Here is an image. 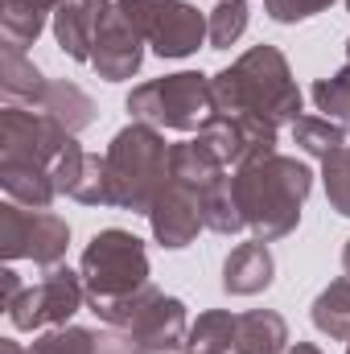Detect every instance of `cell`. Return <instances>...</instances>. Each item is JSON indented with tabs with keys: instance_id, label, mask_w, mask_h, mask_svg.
<instances>
[{
	"instance_id": "1",
	"label": "cell",
	"mask_w": 350,
	"mask_h": 354,
	"mask_svg": "<svg viewBox=\"0 0 350 354\" xmlns=\"http://www.w3.org/2000/svg\"><path fill=\"white\" fill-rule=\"evenodd\" d=\"M214 91V111L219 115H256L268 124H293L305 103V95L293 79L288 58L276 46H252L248 54H239L227 71L210 75Z\"/></svg>"
},
{
	"instance_id": "2",
	"label": "cell",
	"mask_w": 350,
	"mask_h": 354,
	"mask_svg": "<svg viewBox=\"0 0 350 354\" xmlns=\"http://www.w3.org/2000/svg\"><path fill=\"white\" fill-rule=\"evenodd\" d=\"M231 177H235V194H239L248 231L256 239L276 243L297 231L305 198L313 189V169L305 161L272 153V157H260V161L235 169Z\"/></svg>"
},
{
	"instance_id": "3",
	"label": "cell",
	"mask_w": 350,
	"mask_h": 354,
	"mask_svg": "<svg viewBox=\"0 0 350 354\" xmlns=\"http://www.w3.org/2000/svg\"><path fill=\"white\" fill-rule=\"evenodd\" d=\"M169 149L161 128L132 120L128 128H120L103 153L107 161V185H111V206L116 210H132V214H149L157 194L169 185Z\"/></svg>"
},
{
	"instance_id": "4",
	"label": "cell",
	"mask_w": 350,
	"mask_h": 354,
	"mask_svg": "<svg viewBox=\"0 0 350 354\" xmlns=\"http://www.w3.org/2000/svg\"><path fill=\"white\" fill-rule=\"evenodd\" d=\"M79 272H83L91 313H103V309L136 297L149 284V252L132 231L107 227V231L91 235V243L83 248Z\"/></svg>"
},
{
	"instance_id": "5",
	"label": "cell",
	"mask_w": 350,
	"mask_h": 354,
	"mask_svg": "<svg viewBox=\"0 0 350 354\" xmlns=\"http://www.w3.org/2000/svg\"><path fill=\"white\" fill-rule=\"evenodd\" d=\"M128 115L153 128H169V132H198L210 115H214V91L210 75L202 71H177L165 79H149L124 99Z\"/></svg>"
},
{
	"instance_id": "6",
	"label": "cell",
	"mask_w": 350,
	"mask_h": 354,
	"mask_svg": "<svg viewBox=\"0 0 350 354\" xmlns=\"http://www.w3.org/2000/svg\"><path fill=\"white\" fill-rule=\"evenodd\" d=\"M95 317L107 330L132 338L149 354H181L190 346V313H185V305L169 292L153 288V284H145L136 297H128V301L95 313Z\"/></svg>"
},
{
	"instance_id": "7",
	"label": "cell",
	"mask_w": 350,
	"mask_h": 354,
	"mask_svg": "<svg viewBox=\"0 0 350 354\" xmlns=\"http://www.w3.org/2000/svg\"><path fill=\"white\" fill-rule=\"evenodd\" d=\"M71 248V223L54 210H29L4 198L0 206V256L12 260H33L37 268H54L66 260Z\"/></svg>"
},
{
	"instance_id": "8",
	"label": "cell",
	"mask_w": 350,
	"mask_h": 354,
	"mask_svg": "<svg viewBox=\"0 0 350 354\" xmlns=\"http://www.w3.org/2000/svg\"><path fill=\"white\" fill-rule=\"evenodd\" d=\"M157 58H190L206 41V17L185 0H116Z\"/></svg>"
},
{
	"instance_id": "9",
	"label": "cell",
	"mask_w": 350,
	"mask_h": 354,
	"mask_svg": "<svg viewBox=\"0 0 350 354\" xmlns=\"http://www.w3.org/2000/svg\"><path fill=\"white\" fill-rule=\"evenodd\" d=\"M87 301V288H83V272H71L66 264L46 268V276L37 284H29L4 313L12 322V330H58V326H71V317L83 309Z\"/></svg>"
},
{
	"instance_id": "10",
	"label": "cell",
	"mask_w": 350,
	"mask_h": 354,
	"mask_svg": "<svg viewBox=\"0 0 350 354\" xmlns=\"http://www.w3.org/2000/svg\"><path fill=\"white\" fill-rule=\"evenodd\" d=\"M198 140L219 157L223 169H243L260 157H272L276 145H280V128L268 124V120H256V115H210L202 128H198Z\"/></svg>"
},
{
	"instance_id": "11",
	"label": "cell",
	"mask_w": 350,
	"mask_h": 354,
	"mask_svg": "<svg viewBox=\"0 0 350 354\" xmlns=\"http://www.w3.org/2000/svg\"><path fill=\"white\" fill-rule=\"evenodd\" d=\"M149 227H153V239L165 248V252H181L198 239V231L206 227L202 223V194L194 185H181L169 177V185L157 194L153 210L145 214Z\"/></svg>"
},
{
	"instance_id": "12",
	"label": "cell",
	"mask_w": 350,
	"mask_h": 354,
	"mask_svg": "<svg viewBox=\"0 0 350 354\" xmlns=\"http://www.w3.org/2000/svg\"><path fill=\"white\" fill-rule=\"evenodd\" d=\"M145 62V37L140 29L132 25V17L116 4L111 17L103 21L99 37H95V50H91V66L103 83H124L140 71Z\"/></svg>"
},
{
	"instance_id": "13",
	"label": "cell",
	"mask_w": 350,
	"mask_h": 354,
	"mask_svg": "<svg viewBox=\"0 0 350 354\" xmlns=\"http://www.w3.org/2000/svg\"><path fill=\"white\" fill-rule=\"evenodd\" d=\"M111 0H66L58 12H54V41L66 58L75 62H91V50H95V37L103 29V21L111 17Z\"/></svg>"
},
{
	"instance_id": "14",
	"label": "cell",
	"mask_w": 350,
	"mask_h": 354,
	"mask_svg": "<svg viewBox=\"0 0 350 354\" xmlns=\"http://www.w3.org/2000/svg\"><path fill=\"white\" fill-rule=\"evenodd\" d=\"M272 280H276V260L264 239L231 248V256L223 260V292L231 297H260L272 288Z\"/></svg>"
},
{
	"instance_id": "15",
	"label": "cell",
	"mask_w": 350,
	"mask_h": 354,
	"mask_svg": "<svg viewBox=\"0 0 350 354\" xmlns=\"http://www.w3.org/2000/svg\"><path fill=\"white\" fill-rule=\"evenodd\" d=\"M284 351H288V322L276 309L235 313L231 354H284Z\"/></svg>"
},
{
	"instance_id": "16",
	"label": "cell",
	"mask_w": 350,
	"mask_h": 354,
	"mask_svg": "<svg viewBox=\"0 0 350 354\" xmlns=\"http://www.w3.org/2000/svg\"><path fill=\"white\" fill-rule=\"evenodd\" d=\"M37 111L54 115V120H58L66 132H75V136L87 132L91 124H95V115H99L95 99H91L79 83H71V79H50L46 91H42V99H37Z\"/></svg>"
},
{
	"instance_id": "17",
	"label": "cell",
	"mask_w": 350,
	"mask_h": 354,
	"mask_svg": "<svg viewBox=\"0 0 350 354\" xmlns=\"http://www.w3.org/2000/svg\"><path fill=\"white\" fill-rule=\"evenodd\" d=\"M46 83L50 79L37 71V62L25 50H17V46L0 50V95H4V103H12V107H37Z\"/></svg>"
},
{
	"instance_id": "18",
	"label": "cell",
	"mask_w": 350,
	"mask_h": 354,
	"mask_svg": "<svg viewBox=\"0 0 350 354\" xmlns=\"http://www.w3.org/2000/svg\"><path fill=\"white\" fill-rule=\"evenodd\" d=\"M54 21V8L46 0H0V37L4 46H33L42 29Z\"/></svg>"
},
{
	"instance_id": "19",
	"label": "cell",
	"mask_w": 350,
	"mask_h": 354,
	"mask_svg": "<svg viewBox=\"0 0 350 354\" xmlns=\"http://www.w3.org/2000/svg\"><path fill=\"white\" fill-rule=\"evenodd\" d=\"M223 174H231V169H223L219 157H214L198 136H194V140H181V145L169 149V177L181 181V185H194L198 194H202L206 185H214Z\"/></svg>"
},
{
	"instance_id": "20",
	"label": "cell",
	"mask_w": 350,
	"mask_h": 354,
	"mask_svg": "<svg viewBox=\"0 0 350 354\" xmlns=\"http://www.w3.org/2000/svg\"><path fill=\"white\" fill-rule=\"evenodd\" d=\"M202 223L206 231L214 235H239L248 227L243 218V206H239V194H235V177L223 174L214 185L202 189Z\"/></svg>"
},
{
	"instance_id": "21",
	"label": "cell",
	"mask_w": 350,
	"mask_h": 354,
	"mask_svg": "<svg viewBox=\"0 0 350 354\" xmlns=\"http://www.w3.org/2000/svg\"><path fill=\"white\" fill-rule=\"evenodd\" d=\"M293 145L317 161H326L330 153L347 149V136H350V124H338V120H326V115H297L293 124Z\"/></svg>"
},
{
	"instance_id": "22",
	"label": "cell",
	"mask_w": 350,
	"mask_h": 354,
	"mask_svg": "<svg viewBox=\"0 0 350 354\" xmlns=\"http://www.w3.org/2000/svg\"><path fill=\"white\" fill-rule=\"evenodd\" d=\"M309 317H313V326H317L330 342H347L350 338V276L330 280V284L317 292Z\"/></svg>"
},
{
	"instance_id": "23",
	"label": "cell",
	"mask_w": 350,
	"mask_h": 354,
	"mask_svg": "<svg viewBox=\"0 0 350 354\" xmlns=\"http://www.w3.org/2000/svg\"><path fill=\"white\" fill-rule=\"evenodd\" d=\"M248 21H252L248 0H219L206 12V41H210V50H231L248 33Z\"/></svg>"
},
{
	"instance_id": "24",
	"label": "cell",
	"mask_w": 350,
	"mask_h": 354,
	"mask_svg": "<svg viewBox=\"0 0 350 354\" xmlns=\"http://www.w3.org/2000/svg\"><path fill=\"white\" fill-rule=\"evenodd\" d=\"M231 338H235V313L231 309H206L190 326V351L231 354Z\"/></svg>"
},
{
	"instance_id": "25",
	"label": "cell",
	"mask_w": 350,
	"mask_h": 354,
	"mask_svg": "<svg viewBox=\"0 0 350 354\" xmlns=\"http://www.w3.org/2000/svg\"><path fill=\"white\" fill-rule=\"evenodd\" d=\"M309 95H313L317 111H326V120H338V124H350V62L342 66V71H334V75L317 79Z\"/></svg>"
},
{
	"instance_id": "26",
	"label": "cell",
	"mask_w": 350,
	"mask_h": 354,
	"mask_svg": "<svg viewBox=\"0 0 350 354\" xmlns=\"http://www.w3.org/2000/svg\"><path fill=\"white\" fill-rule=\"evenodd\" d=\"M99 351V334L87 326H58V330H46L29 354H95Z\"/></svg>"
},
{
	"instance_id": "27",
	"label": "cell",
	"mask_w": 350,
	"mask_h": 354,
	"mask_svg": "<svg viewBox=\"0 0 350 354\" xmlns=\"http://www.w3.org/2000/svg\"><path fill=\"white\" fill-rule=\"evenodd\" d=\"M322 185H326V202L334 214L350 218V145L330 153L322 161Z\"/></svg>"
},
{
	"instance_id": "28",
	"label": "cell",
	"mask_w": 350,
	"mask_h": 354,
	"mask_svg": "<svg viewBox=\"0 0 350 354\" xmlns=\"http://www.w3.org/2000/svg\"><path fill=\"white\" fill-rule=\"evenodd\" d=\"M83 206H111V185H107V161L103 153H87V165L79 174V185L71 194Z\"/></svg>"
},
{
	"instance_id": "29",
	"label": "cell",
	"mask_w": 350,
	"mask_h": 354,
	"mask_svg": "<svg viewBox=\"0 0 350 354\" xmlns=\"http://www.w3.org/2000/svg\"><path fill=\"white\" fill-rule=\"evenodd\" d=\"M334 0H264V12L276 21V25H297V21H309L317 12H326Z\"/></svg>"
},
{
	"instance_id": "30",
	"label": "cell",
	"mask_w": 350,
	"mask_h": 354,
	"mask_svg": "<svg viewBox=\"0 0 350 354\" xmlns=\"http://www.w3.org/2000/svg\"><path fill=\"white\" fill-rule=\"evenodd\" d=\"M95 354H149V351H140L132 338H124V334L107 330V334H99V351H95Z\"/></svg>"
},
{
	"instance_id": "31",
	"label": "cell",
	"mask_w": 350,
	"mask_h": 354,
	"mask_svg": "<svg viewBox=\"0 0 350 354\" xmlns=\"http://www.w3.org/2000/svg\"><path fill=\"white\" fill-rule=\"evenodd\" d=\"M25 292V284H21V276L12 272V268H0V309H8L17 297Z\"/></svg>"
},
{
	"instance_id": "32",
	"label": "cell",
	"mask_w": 350,
	"mask_h": 354,
	"mask_svg": "<svg viewBox=\"0 0 350 354\" xmlns=\"http://www.w3.org/2000/svg\"><path fill=\"white\" fill-rule=\"evenodd\" d=\"M0 354H29L21 342H12V338H0Z\"/></svg>"
},
{
	"instance_id": "33",
	"label": "cell",
	"mask_w": 350,
	"mask_h": 354,
	"mask_svg": "<svg viewBox=\"0 0 350 354\" xmlns=\"http://www.w3.org/2000/svg\"><path fill=\"white\" fill-rule=\"evenodd\" d=\"M284 354H322V351H317L313 342H297V346H288Z\"/></svg>"
},
{
	"instance_id": "34",
	"label": "cell",
	"mask_w": 350,
	"mask_h": 354,
	"mask_svg": "<svg viewBox=\"0 0 350 354\" xmlns=\"http://www.w3.org/2000/svg\"><path fill=\"white\" fill-rule=\"evenodd\" d=\"M342 272L350 276V239H347V248H342Z\"/></svg>"
},
{
	"instance_id": "35",
	"label": "cell",
	"mask_w": 350,
	"mask_h": 354,
	"mask_svg": "<svg viewBox=\"0 0 350 354\" xmlns=\"http://www.w3.org/2000/svg\"><path fill=\"white\" fill-rule=\"evenodd\" d=\"M46 4H50V8H54V12H58V8H62V4H66V0H46Z\"/></svg>"
},
{
	"instance_id": "36",
	"label": "cell",
	"mask_w": 350,
	"mask_h": 354,
	"mask_svg": "<svg viewBox=\"0 0 350 354\" xmlns=\"http://www.w3.org/2000/svg\"><path fill=\"white\" fill-rule=\"evenodd\" d=\"M347 58H350V37H347Z\"/></svg>"
},
{
	"instance_id": "37",
	"label": "cell",
	"mask_w": 350,
	"mask_h": 354,
	"mask_svg": "<svg viewBox=\"0 0 350 354\" xmlns=\"http://www.w3.org/2000/svg\"><path fill=\"white\" fill-rule=\"evenodd\" d=\"M190 354H210V351H190Z\"/></svg>"
},
{
	"instance_id": "38",
	"label": "cell",
	"mask_w": 350,
	"mask_h": 354,
	"mask_svg": "<svg viewBox=\"0 0 350 354\" xmlns=\"http://www.w3.org/2000/svg\"><path fill=\"white\" fill-rule=\"evenodd\" d=\"M347 354H350V338H347Z\"/></svg>"
},
{
	"instance_id": "39",
	"label": "cell",
	"mask_w": 350,
	"mask_h": 354,
	"mask_svg": "<svg viewBox=\"0 0 350 354\" xmlns=\"http://www.w3.org/2000/svg\"><path fill=\"white\" fill-rule=\"evenodd\" d=\"M347 12H350V0H347Z\"/></svg>"
}]
</instances>
